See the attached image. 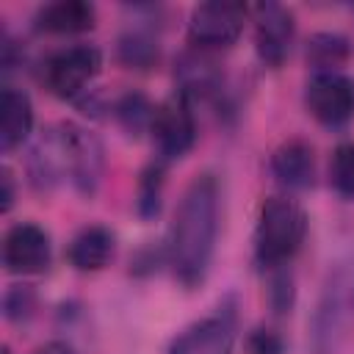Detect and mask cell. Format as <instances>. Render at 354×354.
Listing matches in <instances>:
<instances>
[{"instance_id": "16", "label": "cell", "mask_w": 354, "mask_h": 354, "mask_svg": "<svg viewBox=\"0 0 354 354\" xmlns=\"http://www.w3.org/2000/svg\"><path fill=\"white\" fill-rule=\"evenodd\" d=\"M351 55L348 39L340 33H315L307 44V61L318 72H332L337 64H343Z\"/></svg>"}, {"instance_id": "25", "label": "cell", "mask_w": 354, "mask_h": 354, "mask_svg": "<svg viewBox=\"0 0 354 354\" xmlns=\"http://www.w3.org/2000/svg\"><path fill=\"white\" fill-rule=\"evenodd\" d=\"M36 354H72V348L66 343H61V340H50L41 348H36Z\"/></svg>"}, {"instance_id": "13", "label": "cell", "mask_w": 354, "mask_h": 354, "mask_svg": "<svg viewBox=\"0 0 354 354\" xmlns=\"http://www.w3.org/2000/svg\"><path fill=\"white\" fill-rule=\"evenodd\" d=\"M33 127V105L30 97L22 88L6 86L0 97V147L3 152H11L19 147Z\"/></svg>"}, {"instance_id": "2", "label": "cell", "mask_w": 354, "mask_h": 354, "mask_svg": "<svg viewBox=\"0 0 354 354\" xmlns=\"http://www.w3.org/2000/svg\"><path fill=\"white\" fill-rule=\"evenodd\" d=\"M304 235H307L304 207L288 196H268L260 207V218L254 230V254L263 266H282L301 249Z\"/></svg>"}, {"instance_id": "9", "label": "cell", "mask_w": 354, "mask_h": 354, "mask_svg": "<svg viewBox=\"0 0 354 354\" xmlns=\"http://www.w3.org/2000/svg\"><path fill=\"white\" fill-rule=\"evenodd\" d=\"M3 263L11 274H39L50 266V235L30 221L14 224L3 238Z\"/></svg>"}, {"instance_id": "20", "label": "cell", "mask_w": 354, "mask_h": 354, "mask_svg": "<svg viewBox=\"0 0 354 354\" xmlns=\"http://www.w3.org/2000/svg\"><path fill=\"white\" fill-rule=\"evenodd\" d=\"M160 188H163V169L149 166L141 174V188H138V210L141 216H155L160 207Z\"/></svg>"}, {"instance_id": "18", "label": "cell", "mask_w": 354, "mask_h": 354, "mask_svg": "<svg viewBox=\"0 0 354 354\" xmlns=\"http://www.w3.org/2000/svg\"><path fill=\"white\" fill-rule=\"evenodd\" d=\"M116 116L122 122V127L133 136H138L141 130L152 127V116H155V108L147 102L144 94H124L119 102H116Z\"/></svg>"}, {"instance_id": "5", "label": "cell", "mask_w": 354, "mask_h": 354, "mask_svg": "<svg viewBox=\"0 0 354 354\" xmlns=\"http://www.w3.org/2000/svg\"><path fill=\"white\" fill-rule=\"evenodd\" d=\"M307 111L326 127H340L354 119V77L332 69L315 72L304 88Z\"/></svg>"}, {"instance_id": "6", "label": "cell", "mask_w": 354, "mask_h": 354, "mask_svg": "<svg viewBox=\"0 0 354 354\" xmlns=\"http://www.w3.org/2000/svg\"><path fill=\"white\" fill-rule=\"evenodd\" d=\"M246 8L241 3H199L188 19V41L202 50L230 47L243 30Z\"/></svg>"}, {"instance_id": "26", "label": "cell", "mask_w": 354, "mask_h": 354, "mask_svg": "<svg viewBox=\"0 0 354 354\" xmlns=\"http://www.w3.org/2000/svg\"><path fill=\"white\" fill-rule=\"evenodd\" d=\"M3 354H8V351H3Z\"/></svg>"}, {"instance_id": "17", "label": "cell", "mask_w": 354, "mask_h": 354, "mask_svg": "<svg viewBox=\"0 0 354 354\" xmlns=\"http://www.w3.org/2000/svg\"><path fill=\"white\" fill-rule=\"evenodd\" d=\"M119 61L130 69H147L158 61V39L149 30H130L119 39Z\"/></svg>"}, {"instance_id": "21", "label": "cell", "mask_w": 354, "mask_h": 354, "mask_svg": "<svg viewBox=\"0 0 354 354\" xmlns=\"http://www.w3.org/2000/svg\"><path fill=\"white\" fill-rule=\"evenodd\" d=\"M33 290L25 288V285H14L8 293H6V315L11 321H25L30 313H33Z\"/></svg>"}, {"instance_id": "10", "label": "cell", "mask_w": 354, "mask_h": 354, "mask_svg": "<svg viewBox=\"0 0 354 354\" xmlns=\"http://www.w3.org/2000/svg\"><path fill=\"white\" fill-rule=\"evenodd\" d=\"M232 321L227 315H213L188 326L171 343L169 354H232Z\"/></svg>"}, {"instance_id": "24", "label": "cell", "mask_w": 354, "mask_h": 354, "mask_svg": "<svg viewBox=\"0 0 354 354\" xmlns=\"http://www.w3.org/2000/svg\"><path fill=\"white\" fill-rule=\"evenodd\" d=\"M254 354H279V343L271 335H257L254 337Z\"/></svg>"}, {"instance_id": "12", "label": "cell", "mask_w": 354, "mask_h": 354, "mask_svg": "<svg viewBox=\"0 0 354 354\" xmlns=\"http://www.w3.org/2000/svg\"><path fill=\"white\" fill-rule=\"evenodd\" d=\"M97 22V8L91 3L83 0H58V3H47L44 8H39L36 14V30L44 33H83L91 30Z\"/></svg>"}, {"instance_id": "22", "label": "cell", "mask_w": 354, "mask_h": 354, "mask_svg": "<svg viewBox=\"0 0 354 354\" xmlns=\"http://www.w3.org/2000/svg\"><path fill=\"white\" fill-rule=\"evenodd\" d=\"M335 313H354V266L340 274V279L332 288Z\"/></svg>"}, {"instance_id": "11", "label": "cell", "mask_w": 354, "mask_h": 354, "mask_svg": "<svg viewBox=\"0 0 354 354\" xmlns=\"http://www.w3.org/2000/svg\"><path fill=\"white\" fill-rule=\"evenodd\" d=\"M271 171L285 188H293V191L310 188L313 180H315L313 147L301 138H290V141L279 144L271 155Z\"/></svg>"}, {"instance_id": "8", "label": "cell", "mask_w": 354, "mask_h": 354, "mask_svg": "<svg viewBox=\"0 0 354 354\" xmlns=\"http://www.w3.org/2000/svg\"><path fill=\"white\" fill-rule=\"evenodd\" d=\"M296 36L293 14L279 3H260L254 8V47L266 66L277 69L285 64Z\"/></svg>"}, {"instance_id": "14", "label": "cell", "mask_w": 354, "mask_h": 354, "mask_svg": "<svg viewBox=\"0 0 354 354\" xmlns=\"http://www.w3.org/2000/svg\"><path fill=\"white\" fill-rule=\"evenodd\" d=\"M113 257V232L108 227H83L69 243V263L77 271H100Z\"/></svg>"}, {"instance_id": "23", "label": "cell", "mask_w": 354, "mask_h": 354, "mask_svg": "<svg viewBox=\"0 0 354 354\" xmlns=\"http://www.w3.org/2000/svg\"><path fill=\"white\" fill-rule=\"evenodd\" d=\"M0 183H3V194H0V207L3 210H8L11 207V202H14V180H11V171L8 169H3L0 171Z\"/></svg>"}, {"instance_id": "1", "label": "cell", "mask_w": 354, "mask_h": 354, "mask_svg": "<svg viewBox=\"0 0 354 354\" xmlns=\"http://www.w3.org/2000/svg\"><path fill=\"white\" fill-rule=\"evenodd\" d=\"M218 232V183L213 174H199L185 188L171 230H169V266L174 277L194 288L205 279Z\"/></svg>"}, {"instance_id": "3", "label": "cell", "mask_w": 354, "mask_h": 354, "mask_svg": "<svg viewBox=\"0 0 354 354\" xmlns=\"http://www.w3.org/2000/svg\"><path fill=\"white\" fill-rule=\"evenodd\" d=\"M100 69H102V53L91 44H75L53 53L44 61L41 77L55 97L72 100L100 75Z\"/></svg>"}, {"instance_id": "4", "label": "cell", "mask_w": 354, "mask_h": 354, "mask_svg": "<svg viewBox=\"0 0 354 354\" xmlns=\"http://www.w3.org/2000/svg\"><path fill=\"white\" fill-rule=\"evenodd\" d=\"M58 130H61V141H64L66 177L83 196H91L100 188L102 169H105L102 144L94 133H88L86 127L72 124V122L58 124Z\"/></svg>"}, {"instance_id": "7", "label": "cell", "mask_w": 354, "mask_h": 354, "mask_svg": "<svg viewBox=\"0 0 354 354\" xmlns=\"http://www.w3.org/2000/svg\"><path fill=\"white\" fill-rule=\"evenodd\" d=\"M152 141L163 160L183 158L196 141V119L191 111V100L185 94H171L155 108L152 116Z\"/></svg>"}, {"instance_id": "15", "label": "cell", "mask_w": 354, "mask_h": 354, "mask_svg": "<svg viewBox=\"0 0 354 354\" xmlns=\"http://www.w3.org/2000/svg\"><path fill=\"white\" fill-rule=\"evenodd\" d=\"M174 77L180 83V94H185L188 100H196V97H210L218 91L221 86V72L218 66L202 55V53H185L180 61H177V69H174Z\"/></svg>"}, {"instance_id": "19", "label": "cell", "mask_w": 354, "mask_h": 354, "mask_svg": "<svg viewBox=\"0 0 354 354\" xmlns=\"http://www.w3.org/2000/svg\"><path fill=\"white\" fill-rule=\"evenodd\" d=\"M329 177L343 196H354V144H340L335 149Z\"/></svg>"}]
</instances>
